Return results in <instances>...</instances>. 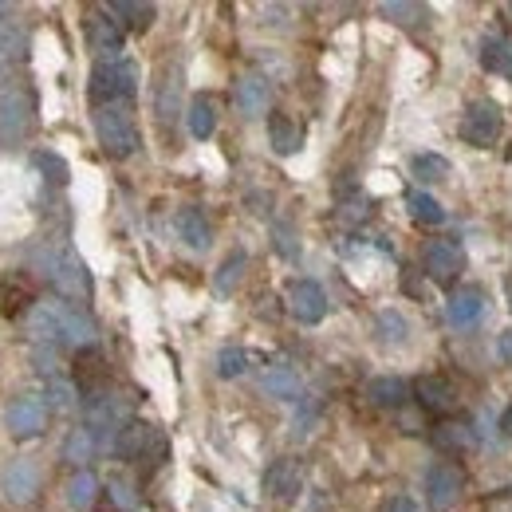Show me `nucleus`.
I'll use <instances>...</instances> for the list:
<instances>
[{
    "mask_svg": "<svg viewBox=\"0 0 512 512\" xmlns=\"http://www.w3.org/2000/svg\"><path fill=\"white\" fill-rule=\"evenodd\" d=\"M95 134H99V146L103 154L111 158H130L138 146H142V134L134 123V111L130 103H111V107H95Z\"/></svg>",
    "mask_w": 512,
    "mask_h": 512,
    "instance_id": "obj_1",
    "label": "nucleus"
},
{
    "mask_svg": "<svg viewBox=\"0 0 512 512\" xmlns=\"http://www.w3.org/2000/svg\"><path fill=\"white\" fill-rule=\"evenodd\" d=\"M134 91H138V67L130 64V60H123V56H119V60H99V64L91 67V87H87V95H91L95 107L130 103Z\"/></svg>",
    "mask_w": 512,
    "mask_h": 512,
    "instance_id": "obj_2",
    "label": "nucleus"
},
{
    "mask_svg": "<svg viewBox=\"0 0 512 512\" xmlns=\"http://www.w3.org/2000/svg\"><path fill=\"white\" fill-rule=\"evenodd\" d=\"M36 127V99L28 87L20 83H8L0 91V150L4 146H16L24 142Z\"/></svg>",
    "mask_w": 512,
    "mask_h": 512,
    "instance_id": "obj_3",
    "label": "nucleus"
},
{
    "mask_svg": "<svg viewBox=\"0 0 512 512\" xmlns=\"http://www.w3.org/2000/svg\"><path fill=\"white\" fill-rule=\"evenodd\" d=\"M501 134H505V115H501V107H497L493 99H473V103L465 107V115H461V138H465L469 146L493 150Z\"/></svg>",
    "mask_w": 512,
    "mask_h": 512,
    "instance_id": "obj_4",
    "label": "nucleus"
},
{
    "mask_svg": "<svg viewBox=\"0 0 512 512\" xmlns=\"http://www.w3.org/2000/svg\"><path fill=\"white\" fill-rule=\"evenodd\" d=\"M48 398H40V394H20V398H12V406H8V414H4V422H8V434L16 438V442H28V438H40L44 430H48Z\"/></svg>",
    "mask_w": 512,
    "mask_h": 512,
    "instance_id": "obj_5",
    "label": "nucleus"
},
{
    "mask_svg": "<svg viewBox=\"0 0 512 512\" xmlns=\"http://www.w3.org/2000/svg\"><path fill=\"white\" fill-rule=\"evenodd\" d=\"M36 493H40V469H36V461L32 457H12L0 469V497L8 505L24 509V505L36 501Z\"/></svg>",
    "mask_w": 512,
    "mask_h": 512,
    "instance_id": "obj_6",
    "label": "nucleus"
},
{
    "mask_svg": "<svg viewBox=\"0 0 512 512\" xmlns=\"http://www.w3.org/2000/svg\"><path fill=\"white\" fill-rule=\"evenodd\" d=\"M123 36H127V28L119 24V16H115L111 8H91V12H87V48H91L99 60H119Z\"/></svg>",
    "mask_w": 512,
    "mask_h": 512,
    "instance_id": "obj_7",
    "label": "nucleus"
},
{
    "mask_svg": "<svg viewBox=\"0 0 512 512\" xmlns=\"http://www.w3.org/2000/svg\"><path fill=\"white\" fill-rule=\"evenodd\" d=\"M36 304H40V300H36V284H32L24 272H8V276L0 280V312H4L8 320L32 316Z\"/></svg>",
    "mask_w": 512,
    "mask_h": 512,
    "instance_id": "obj_8",
    "label": "nucleus"
},
{
    "mask_svg": "<svg viewBox=\"0 0 512 512\" xmlns=\"http://www.w3.org/2000/svg\"><path fill=\"white\" fill-rule=\"evenodd\" d=\"M95 335L99 331H95L91 316L83 308H75V304H64V312H60V347L75 351V355L95 351Z\"/></svg>",
    "mask_w": 512,
    "mask_h": 512,
    "instance_id": "obj_9",
    "label": "nucleus"
},
{
    "mask_svg": "<svg viewBox=\"0 0 512 512\" xmlns=\"http://www.w3.org/2000/svg\"><path fill=\"white\" fill-rule=\"evenodd\" d=\"M288 312L300 323H320L327 316V296L316 280H292L288 288Z\"/></svg>",
    "mask_w": 512,
    "mask_h": 512,
    "instance_id": "obj_10",
    "label": "nucleus"
},
{
    "mask_svg": "<svg viewBox=\"0 0 512 512\" xmlns=\"http://www.w3.org/2000/svg\"><path fill=\"white\" fill-rule=\"evenodd\" d=\"M426 497H430V509L446 512L457 497H461V469L449 465V461H438L430 473H426Z\"/></svg>",
    "mask_w": 512,
    "mask_h": 512,
    "instance_id": "obj_11",
    "label": "nucleus"
},
{
    "mask_svg": "<svg viewBox=\"0 0 512 512\" xmlns=\"http://www.w3.org/2000/svg\"><path fill=\"white\" fill-rule=\"evenodd\" d=\"M300 481H304L300 461H296V457H280V461H272V465L264 469V497H272V501H292V497L300 493Z\"/></svg>",
    "mask_w": 512,
    "mask_h": 512,
    "instance_id": "obj_12",
    "label": "nucleus"
},
{
    "mask_svg": "<svg viewBox=\"0 0 512 512\" xmlns=\"http://www.w3.org/2000/svg\"><path fill=\"white\" fill-rule=\"evenodd\" d=\"M422 264L438 284H453L461 276V268H465V253L453 241H430L426 253H422Z\"/></svg>",
    "mask_w": 512,
    "mask_h": 512,
    "instance_id": "obj_13",
    "label": "nucleus"
},
{
    "mask_svg": "<svg viewBox=\"0 0 512 512\" xmlns=\"http://www.w3.org/2000/svg\"><path fill=\"white\" fill-rule=\"evenodd\" d=\"M414 398H418V406L422 410H430V414H438V418H446L457 410V390L446 383V379H438V375H422V379H414Z\"/></svg>",
    "mask_w": 512,
    "mask_h": 512,
    "instance_id": "obj_14",
    "label": "nucleus"
},
{
    "mask_svg": "<svg viewBox=\"0 0 512 512\" xmlns=\"http://www.w3.org/2000/svg\"><path fill=\"white\" fill-rule=\"evenodd\" d=\"M178 107H182V67L166 64L158 75V87H154V111L162 123H174Z\"/></svg>",
    "mask_w": 512,
    "mask_h": 512,
    "instance_id": "obj_15",
    "label": "nucleus"
},
{
    "mask_svg": "<svg viewBox=\"0 0 512 512\" xmlns=\"http://www.w3.org/2000/svg\"><path fill=\"white\" fill-rule=\"evenodd\" d=\"M158 446V434L146 426V422H127L119 434H115V457H123V461H142L146 457V449Z\"/></svg>",
    "mask_w": 512,
    "mask_h": 512,
    "instance_id": "obj_16",
    "label": "nucleus"
},
{
    "mask_svg": "<svg viewBox=\"0 0 512 512\" xmlns=\"http://www.w3.org/2000/svg\"><path fill=\"white\" fill-rule=\"evenodd\" d=\"M481 312H485V292H481V288H457L446 304V316L453 327H469V323H477L481 320Z\"/></svg>",
    "mask_w": 512,
    "mask_h": 512,
    "instance_id": "obj_17",
    "label": "nucleus"
},
{
    "mask_svg": "<svg viewBox=\"0 0 512 512\" xmlns=\"http://www.w3.org/2000/svg\"><path fill=\"white\" fill-rule=\"evenodd\" d=\"M233 99H237V107H241L245 119H260L268 111V83L260 75H245V79H237Z\"/></svg>",
    "mask_w": 512,
    "mask_h": 512,
    "instance_id": "obj_18",
    "label": "nucleus"
},
{
    "mask_svg": "<svg viewBox=\"0 0 512 512\" xmlns=\"http://www.w3.org/2000/svg\"><path fill=\"white\" fill-rule=\"evenodd\" d=\"M260 386H264L272 398H300V375H296L288 363H272V367H264Z\"/></svg>",
    "mask_w": 512,
    "mask_h": 512,
    "instance_id": "obj_19",
    "label": "nucleus"
},
{
    "mask_svg": "<svg viewBox=\"0 0 512 512\" xmlns=\"http://www.w3.org/2000/svg\"><path fill=\"white\" fill-rule=\"evenodd\" d=\"M174 229H178V237H182L190 249H209V221H205L201 209H182V213L174 217Z\"/></svg>",
    "mask_w": 512,
    "mask_h": 512,
    "instance_id": "obj_20",
    "label": "nucleus"
},
{
    "mask_svg": "<svg viewBox=\"0 0 512 512\" xmlns=\"http://www.w3.org/2000/svg\"><path fill=\"white\" fill-rule=\"evenodd\" d=\"M406 209H410V217H414L418 225H426V229L446 225V209H442V201H438V197H430L426 190L410 193V197H406Z\"/></svg>",
    "mask_w": 512,
    "mask_h": 512,
    "instance_id": "obj_21",
    "label": "nucleus"
},
{
    "mask_svg": "<svg viewBox=\"0 0 512 512\" xmlns=\"http://www.w3.org/2000/svg\"><path fill=\"white\" fill-rule=\"evenodd\" d=\"M24 48H28V32L16 20H4L0 24V75L12 71V64L24 56Z\"/></svg>",
    "mask_w": 512,
    "mask_h": 512,
    "instance_id": "obj_22",
    "label": "nucleus"
},
{
    "mask_svg": "<svg viewBox=\"0 0 512 512\" xmlns=\"http://www.w3.org/2000/svg\"><path fill=\"white\" fill-rule=\"evenodd\" d=\"M268 142H272V150H276L280 158H288V154L300 150L304 134H300V127H296L288 115H272V123H268Z\"/></svg>",
    "mask_w": 512,
    "mask_h": 512,
    "instance_id": "obj_23",
    "label": "nucleus"
},
{
    "mask_svg": "<svg viewBox=\"0 0 512 512\" xmlns=\"http://www.w3.org/2000/svg\"><path fill=\"white\" fill-rule=\"evenodd\" d=\"M107 8L119 16V24L130 28V32H146L154 24V4H146V0H115Z\"/></svg>",
    "mask_w": 512,
    "mask_h": 512,
    "instance_id": "obj_24",
    "label": "nucleus"
},
{
    "mask_svg": "<svg viewBox=\"0 0 512 512\" xmlns=\"http://www.w3.org/2000/svg\"><path fill=\"white\" fill-rule=\"evenodd\" d=\"M406 394H410V383H406V379H394V375H386V379H371V383H367V398H371L375 406H386V410L402 406V402H406Z\"/></svg>",
    "mask_w": 512,
    "mask_h": 512,
    "instance_id": "obj_25",
    "label": "nucleus"
},
{
    "mask_svg": "<svg viewBox=\"0 0 512 512\" xmlns=\"http://www.w3.org/2000/svg\"><path fill=\"white\" fill-rule=\"evenodd\" d=\"M186 119H190L193 138H213V130H217V103H213L209 95H193Z\"/></svg>",
    "mask_w": 512,
    "mask_h": 512,
    "instance_id": "obj_26",
    "label": "nucleus"
},
{
    "mask_svg": "<svg viewBox=\"0 0 512 512\" xmlns=\"http://www.w3.org/2000/svg\"><path fill=\"white\" fill-rule=\"evenodd\" d=\"M95 497H99V481H95V473L79 469V473L67 481V505L83 512V509H91V505H95Z\"/></svg>",
    "mask_w": 512,
    "mask_h": 512,
    "instance_id": "obj_27",
    "label": "nucleus"
},
{
    "mask_svg": "<svg viewBox=\"0 0 512 512\" xmlns=\"http://www.w3.org/2000/svg\"><path fill=\"white\" fill-rule=\"evenodd\" d=\"M481 67L489 75H512V48L501 40V36H489L481 44Z\"/></svg>",
    "mask_w": 512,
    "mask_h": 512,
    "instance_id": "obj_28",
    "label": "nucleus"
},
{
    "mask_svg": "<svg viewBox=\"0 0 512 512\" xmlns=\"http://www.w3.org/2000/svg\"><path fill=\"white\" fill-rule=\"evenodd\" d=\"M379 12H383L390 24H402V28H414L418 20H426V8L422 4H410V0H383Z\"/></svg>",
    "mask_w": 512,
    "mask_h": 512,
    "instance_id": "obj_29",
    "label": "nucleus"
},
{
    "mask_svg": "<svg viewBox=\"0 0 512 512\" xmlns=\"http://www.w3.org/2000/svg\"><path fill=\"white\" fill-rule=\"evenodd\" d=\"M91 453H95V434L87 430V426H79V430H71L64 442V457L71 465H83V461H91Z\"/></svg>",
    "mask_w": 512,
    "mask_h": 512,
    "instance_id": "obj_30",
    "label": "nucleus"
},
{
    "mask_svg": "<svg viewBox=\"0 0 512 512\" xmlns=\"http://www.w3.org/2000/svg\"><path fill=\"white\" fill-rule=\"evenodd\" d=\"M434 446L438 449H465L473 446V434H469V426H461V422H442V426H434Z\"/></svg>",
    "mask_w": 512,
    "mask_h": 512,
    "instance_id": "obj_31",
    "label": "nucleus"
},
{
    "mask_svg": "<svg viewBox=\"0 0 512 512\" xmlns=\"http://www.w3.org/2000/svg\"><path fill=\"white\" fill-rule=\"evenodd\" d=\"M410 170H414V178H422V182H446L449 178V162L442 154H418V158L410 162Z\"/></svg>",
    "mask_w": 512,
    "mask_h": 512,
    "instance_id": "obj_32",
    "label": "nucleus"
},
{
    "mask_svg": "<svg viewBox=\"0 0 512 512\" xmlns=\"http://www.w3.org/2000/svg\"><path fill=\"white\" fill-rule=\"evenodd\" d=\"M44 398H48V406H56V410H71L75 398H79V386L67 383L64 375H60V379H48V383H44Z\"/></svg>",
    "mask_w": 512,
    "mask_h": 512,
    "instance_id": "obj_33",
    "label": "nucleus"
},
{
    "mask_svg": "<svg viewBox=\"0 0 512 512\" xmlns=\"http://www.w3.org/2000/svg\"><path fill=\"white\" fill-rule=\"evenodd\" d=\"M406 320L394 312V308H386V312H379V335H383V343H390V347H402L406 343Z\"/></svg>",
    "mask_w": 512,
    "mask_h": 512,
    "instance_id": "obj_34",
    "label": "nucleus"
},
{
    "mask_svg": "<svg viewBox=\"0 0 512 512\" xmlns=\"http://www.w3.org/2000/svg\"><path fill=\"white\" fill-rule=\"evenodd\" d=\"M245 367H249V355H245L241 347H225V351L217 355V375H221V379H241Z\"/></svg>",
    "mask_w": 512,
    "mask_h": 512,
    "instance_id": "obj_35",
    "label": "nucleus"
},
{
    "mask_svg": "<svg viewBox=\"0 0 512 512\" xmlns=\"http://www.w3.org/2000/svg\"><path fill=\"white\" fill-rule=\"evenodd\" d=\"M245 264H249V256L245 253H233L225 264H221V272H217V292H233L237 288V280H241V272H245Z\"/></svg>",
    "mask_w": 512,
    "mask_h": 512,
    "instance_id": "obj_36",
    "label": "nucleus"
},
{
    "mask_svg": "<svg viewBox=\"0 0 512 512\" xmlns=\"http://www.w3.org/2000/svg\"><path fill=\"white\" fill-rule=\"evenodd\" d=\"M36 166H40V174L48 178V182H56V186H64L67 182V162L64 158H56V154H36Z\"/></svg>",
    "mask_w": 512,
    "mask_h": 512,
    "instance_id": "obj_37",
    "label": "nucleus"
},
{
    "mask_svg": "<svg viewBox=\"0 0 512 512\" xmlns=\"http://www.w3.org/2000/svg\"><path fill=\"white\" fill-rule=\"evenodd\" d=\"M386 512H422V509H418L410 497H394V501L386 505Z\"/></svg>",
    "mask_w": 512,
    "mask_h": 512,
    "instance_id": "obj_38",
    "label": "nucleus"
},
{
    "mask_svg": "<svg viewBox=\"0 0 512 512\" xmlns=\"http://www.w3.org/2000/svg\"><path fill=\"white\" fill-rule=\"evenodd\" d=\"M497 347H501V359L512 363V327L509 331H501V343H497Z\"/></svg>",
    "mask_w": 512,
    "mask_h": 512,
    "instance_id": "obj_39",
    "label": "nucleus"
},
{
    "mask_svg": "<svg viewBox=\"0 0 512 512\" xmlns=\"http://www.w3.org/2000/svg\"><path fill=\"white\" fill-rule=\"evenodd\" d=\"M501 426H505V434H509V438H512V406H509V410H505V422H501Z\"/></svg>",
    "mask_w": 512,
    "mask_h": 512,
    "instance_id": "obj_40",
    "label": "nucleus"
},
{
    "mask_svg": "<svg viewBox=\"0 0 512 512\" xmlns=\"http://www.w3.org/2000/svg\"><path fill=\"white\" fill-rule=\"evenodd\" d=\"M4 12H8V8H4V4H0V16H4Z\"/></svg>",
    "mask_w": 512,
    "mask_h": 512,
    "instance_id": "obj_41",
    "label": "nucleus"
},
{
    "mask_svg": "<svg viewBox=\"0 0 512 512\" xmlns=\"http://www.w3.org/2000/svg\"><path fill=\"white\" fill-rule=\"evenodd\" d=\"M509 300H512V280H509Z\"/></svg>",
    "mask_w": 512,
    "mask_h": 512,
    "instance_id": "obj_42",
    "label": "nucleus"
},
{
    "mask_svg": "<svg viewBox=\"0 0 512 512\" xmlns=\"http://www.w3.org/2000/svg\"><path fill=\"white\" fill-rule=\"evenodd\" d=\"M509 12H512V4H509Z\"/></svg>",
    "mask_w": 512,
    "mask_h": 512,
    "instance_id": "obj_43",
    "label": "nucleus"
}]
</instances>
